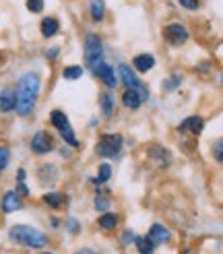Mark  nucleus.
<instances>
[{
	"label": "nucleus",
	"instance_id": "nucleus-1",
	"mask_svg": "<svg viewBox=\"0 0 223 254\" xmlns=\"http://www.w3.org/2000/svg\"><path fill=\"white\" fill-rule=\"evenodd\" d=\"M15 93H17V108H15L17 116L29 118L35 112L37 101H40V95H42V74L37 70L23 72L17 81Z\"/></svg>",
	"mask_w": 223,
	"mask_h": 254
},
{
	"label": "nucleus",
	"instance_id": "nucleus-2",
	"mask_svg": "<svg viewBox=\"0 0 223 254\" xmlns=\"http://www.w3.org/2000/svg\"><path fill=\"white\" fill-rule=\"evenodd\" d=\"M6 238L10 244H15L19 248H27V250H46L50 246V236L42 230H37L33 225L27 223H15L8 227Z\"/></svg>",
	"mask_w": 223,
	"mask_h": 254
},
{
	"label": "nucleus",
	"instance_id": "nucleus-3",
	"mask_svg": "<svg viewBox=\"0 0 223 254\" xmlns=\"http://www.w3.org/2000/svg\"><path fill=\"white\" fill-rule=\"evenodd\" d=\"M50 124H52L54 128L58 130V134H60V138H62V143H64V145L74 147V149L81 145L79 138H77V132H74V128L68 122V116L62 110H52V112H50Z\"/></svg>",
	"mask_w": 223,
	"mask_h": 254
},
{
	"label": "nucleus",
	"instance_id": "nucleus-4",
	"mask_svg": "<svg viewBox=\"0 0 223 254\" xmlns=\"http://www.w3.org/2000/svg\"><path fill=\"white\" fill-rule=\"evenodd\" d=\"M83 58L89 70H93L97 64L104 62V42L97 33H87L83 42Z\"/></svg>",
	"mask_w": 223,
	"mask_h": 254
},
{
	"label": "nucleus",
	"instance_id": "nucleus-5",
	"mask_svg": "<svg viewBox=\"0 0 223 254\" xmlns=\"http://www.w3.org/2000/svg\"><path fill=\"white\" fill-rule=\"evenodd\" d=\"M118 74H120V79H122L124 87H126V89H132V91H136V93L141 95L143 101L149 99V89H147V85L139 79V74H136V70H134L132 66H128L126 62H122V64L118 66Z\"/></svg>",
	"mask_w": 223,
	"mask_h": 254
},
{
	"label": "nucleus",
	"instance_id": "nucleus-6",
	"mask_svg": "<svg viewBox=\"0 0 223 254\" xmlns=\"http://www.w3.org/2000/svg\"><path fill=\"white\" fill-rule=\"evenodd\" d=\"M122 136L116 134V132H108V134H102L99 141L95 145V153L99 157H118L120 151H122Z\"/></svg>",
	"mask_w": 223,
	"mask_h": 254
},
{
	"label": "nucleus",
	"instance_id": "nucleus-7",
	"mask_svg": "<svg viewBox=\"0 0 223 254\" xmlns=\"http://www.w3.org/2000/svg\"><path fill=\"white\" fill-rule=\"evenodd\" d=\"M29 149H31L33 155H48L56 149V138L50 130L42 128V130L33 132L31 141H29Z\"/></svg>",
	"mask_w": 223,
	"mask_h": 254
},
{
	"label": "nucleus",
	"instance_id": "nucleus-8",
	"mask_svg": "<svg viewBox=\"0 0 223 254\" xmlns=\"http://www.w3.org/2000/svg\"><path fill=\"white\" fill-rule=\"evenodd\" d=\"M164 40L169 46H182L188 42V29L182 23H169L164 27Z\"/></svg>",
	"mask_w": 223,
	"mask_h": 254
},
{
	"label": "nucleus",
	"instance_id": "nucleus-9",
	"mask_svg": "<svg viewBox=\"0 0 223 254\" xmlns=\"http://www.w3.org/2000/svg\"><path fill=\"white\" fill-rule=\"evenodd\" d=\"M95 77L104 83V87L108 89V91H112V89H116V85H118V79H116V70L112 68L108 62H102V64H97L93 70H91Z\"/></svg>",
	"mask_w": 223,
	"mask_h": 254
},
{
	"label": "nucleus",
	"instance_id": "nucleus-10",
	"mask_svg": "<svg viewBox=\"0 0 223 254\" xmlns=\"http://www.w3.org/2000/svg\"><path fill=\"white\" fill-rule=\"evenodd\" d=\"M23 209V198L15 192V190H6L0 198V211L4 215H10V213H17Z\"/></svg>",
	"mask_w": 223,
	"mask_h": 254
},
{
	"label": "nucleus",
	"instance_id": "nucleus-11",
	"mask_svg": "<svg viewBox=\"0 0 223 254\" xmlns=\"http://www.w3.org/2000/svg\"><path fill=\"white\" fill-rule=\"evenodd\" d=\"M42 202L48 209L60 211V209H64L68 205V196L64 192H60V190H48V192L42 194Z\"/></svg>",
	"mask_w": 223,
	"mask_h": 254
},
{
	"label": "nucleus",
	"instance_id": "nucleus-12",
	"mask_svg": "<svg viewBox=\"0 0 223 254\" xmlns=\"http://www.w3.org/2000/svg\"><path fill=\"white\" fill-rule=\"evenodd\" d=\"M17 108V93L15 87H2L0 89V114H10Z\"/></svg>",
	"mask_w": 223,
	"mask_h": 254
},
{
	"label": "nucleus",
	"instance_id": "nucleus-13",
	"mask_svg": "<svg viewBox=\"0 0 223 254\" xmlns=\"http://www.w3.org/2000/svg\"><path fill=\"white\" fill-rule=\"evenodd\" d=\"M99 110H102V116L106 120H110L112 116H114L116 99H114V95H112V91H102L99 93Z\"/></svg>",
	"mask_w": 223,
	"mask_h": 254
},
{
	"label": "nucleus",
	"instance_id": "nucleus-14",
	"mask_svg": "<svg viewBox=\"0 0 223 254\" xmlns=\"http://www.w3.org/2000/svg\"><path fill=\"white\" fill-rule=\"evenodd\" d=\"M147 236L153 240V244H155V246H157V244H167L169 240H171V232L167 230L164 223H153Z\"/></svg>",
	"mask_w": 223,
	"mask_h": 254
},
{
	"label": "nucleus",
	"instance_id": "nucleus-15",
	"mask_svg": "<svg viewBox=\"0 0 223 254\" xmlns=\"http://www.w3.org/2000/svg\"><path fill=\"white\" fill-rule=\"evenodd\" d=\"M60 31V21L56 17H44L42 23H40V33L42 37H46V40H52V37H56Z\"/></svg>",
	"mask_w": 223,
	"mask_h": 254
},
{
	"label": "nucleus",
	"instance_id": "nucleus-16",
	"mask_svg": "<svg viewBox=\"0 0 223 254\" xmlns=\"http://www.w3.org/2000/svg\"><path fill=\"white\" fill-rule=\"evenodd\" d=\"M203 128H205V120L201 118V116H188L182 124H180V132H190V134H201L203 132Z\"/></svg>",
	"mask_w": 223,
	"mask_h": 254
},
{
	"label": "nucleus",
	"instance_id": "nucleus-17",
	"mask_svg": "<svg viewBox=\"0 0 223 254\" xmlns=\"http://www.w3.org/2000/svg\"><path fill=\"white\" fill-rule=\"evenodd\" d=\"M37 178H40V182L44 186H52L58 178V168L54 163H44V166H40V170H37Z\"/></svg>",
	"mask_w": 223,
	"mask_h": 254
},
{
	"label": "nucleus",
	"instance_id": "nucleus-18",
	"mask_svg": "<svg viewBox=\"0 0 223 254\" xmlns=\"http://www.w3.org/2000/svg\"><path fill=\"white\" fill-rule=\"evenodd\" d=\"M120 223V215H116V213H112V211H108V213H102L97 217V225H99V230H104V232H112V230H116V225Z\"/></svg>",
	"mask_w": 223,
	"mask_h": 254
},
{
	"label": "nucleus",
	"instance_id": "nucleus-19",
	"mask_svg": "<svg viewBox=\"0 0 223 254\" xmlns=\"http://www.w3.org/2000/svg\"><path fill=\"white\" fill-rule=\"evenodd\" d=\"M149 155H151V159L157 163L159 168H167V166H169V161H171L169 151L164 149V147H159V145H153L151 151H149Z\"/></svg>",
	"mask_w": 223,
	"mask_h": 254
},
{
	"label": "nucleus",
	"instance_id": "nucleus-20",
	"mask_svg": "<svg viewBox=\"0 0 223 254\" xmlns=\"http://www.w3.org/2000/svg\"><path fill=\"white\" fill-rule=\"evenodd\" d=\"M132 66L136 72H149L153 66H155V58L151 54H141L132 60Z\"/></svg>",
	"mask_w": 223,
	"mask_h": 254
},
{
	"label": "nucleus",
	"instance_id": "nucleus-21",
	"mask_svg": "<svg viewBox=\"0 0 223 254\" xmlns=\"http://www.w3.org/2000/svg\"><path fill=\"white\" fill-rule=\"evenodd\" d=\"M141 104H143L141 95L136 93V91H132V89H126V91L122 93V106H124V108H128V110H139Z\"/></svg>",
	"mask_w": 223,
	"mask_h": 254
},
{
	"label": "nucleus",
	"instance_id": "nucleus-22",
	"mask_svg": "<svg viewBox=\"0 0 223 254\" xmlns=\"http://www.w3.org/2000/svg\"><path fill=\"white\" fill-rule=\"evenodd\" d=\"M89 15L95 23H102L106 17V0H89Z\"/></svg>",
	"mask_w": 223,
	"mask_h": 254
},
{
	"label": "nucleus",
	"instance_id": "nucleus-23",
	"mask_svg": "<svg viewBox=\"0 0 223 254\" xmlns=\"http://www.w3.org/2000/svg\"><path fill=\"white\" fill-rule=\"evenodd\" d=\"M134 246H136V250H139V254H153L155 252V244L149 236H136Z\"/></svg>",
	"mask_w": 223,
	"mask_h": 254
},
{
	"label": "nucleus",
	"instance_id": "nucleus-24",
	"mask_svg": "<svg viewBox=\"0 0 223 254\" xmlns=\"http://www.w3.org/2000/svg\"><path fill=\"white\" fill-rule=\"evenodd\" d=\"M83 72H85L83 66L70 64V66H64V70H62V79H66V81H77V79L83 77Z\"/></svg>",
	"mask_w": 223,
	"mask_h": 254
},
{
	"label": "nucleus",
	"instance_id": "nucleus-25",
	"mask_svg": "<svg viewBox=\"0 0 223 254\" xmlns=\"http://www.w3.org/2000/svg\"><path fill=\"white\" fill-rule=\"evenodd\" d=\"M93 207L99 213H108L110 211V196H104V190L102 188H97V196L93 200Z\"/></svg>",
	"mask_w": 223,
	"mask_h": 254
},
{
	"label": "nucleus",
	"instance_id": "nucleus-26",
	"mask_svg": "<svg viewBox=\"0 0 223 254\" xmlns=\"http://www.w3.org/2000/svg\"><path fill=\"white\" fill-rule=\"evenodd\" d=\"M99 174H97V178H95V180H91L93 184H106L108 180H110V178H112V166H110V163H102V166H99V170H97Z\"/></svg>",
	"mask_w": 223,
	"mask_h": 254
},
{
	"label": "nucleus",
	"instance_id": "nucleus-27",
	"mask_svg": "<svg viewBox=\"0 0 223 254\" xmlns=\"http://www.w3.org/2000/svg\"><path fill=\"white\" fill-rule=\"evenodd\" d=\"M10 147L4 145V143H0V174H4L6 168H8V163H10Z\"/></svg>",
	"mask_w": 223,
	"mask_h": 254
},
{
	"label": "nucleus",
	"instance_id": "nucleus-28",
	"mask_svg": "<svg viewBox=\"0 0 223 254\" xmlns=\"http://www.w3.org/2000/svg\"><path fill=\"white\" fill-rule=\"evenodd\" d=\"M25 6H27V10L33 12V15H40L46 6V0H25Z\"/></svg>",
	"mask_w": 223,
	"mask_h": 254
},
{
	"label": "nucleus",
	"instance_id": "nucleus-29",
	"mask_svg": "<svg viewBox=\"0 0 223 254\" xmlns=\"http://www.w3.org/2000/svg\"><path fill=\"white\" fill-rule=\"evenodd\" d=\"M64 225H66V232H68L70 236L81 234V223H79V219H77V217H68V219L64 221Z\"/></svg>",
	"mask_w": 223,
	"mask_h": 254
},
{
	"label": "nucleus",
	"instance_id": "nucleus-30",
	"mask_svg": "<svg viewBox=\"0 0 223 254\" xmlns=\"http://www.w3.org/2000/svg\"><path fill=\"white\" fill-rule=\"evenodd\" d=\"M15 192H17L21 198H29L31 190H29V186L25 184V182H17V186H15Z\"/></svg>",
	"mask_w": 223,
	"mask_h": 254
},
{
	"label": "nucleus",
	"instance_id": "nucleus-31",
	"mask_svg": "<svg viewBox=\"0 0 223 254\" xmlns=\"http://www.w3.org/2000/svg\"><path fill=\"white\" fill-rule=\"evenodd\" d=\"M213 157H215L219 163H223V138H219V141L213 145Z\"/></svg>",
	"mask_w": 223,
	"mask_h": 254
},
{
	"label": "nucleus",
	"instance_id": "nucleus-32",
	"mask_svg": "<svg viewBox=\"0 0 223 254\" xmlns=\"http://www.w3.org/2000/svg\"><path fill=\"white\" fill-rule=\"evenodd\" d=\"M58 56H60V48H58V46H54V48H48V50H46V58H48L50 62L58 60Z\"/></svg>",
	"mask_w": 223,
	"mask_h": 254
},
{
	"label": "nucleus",
	"instance_id": "nucleus-33",
	"mask_svg": "<svg viewBox=\"0 0 223 254\" xmlns=\"http://www.w3.org/2000/svg\"><path fill=\"white\" fill-rule=\"evenodd\" d=\"M178 2H180L184 8H188V10H196L198 6H201V2H198V0H178Z\"/></svg>",
	"mask_w": 223,
	"mask_h": 254
},
{
	"label": "nucleus",
	"instance_id": "nucleus-34",
	"mask_svg": "<svg viewBox=\"0 0 223 254\" xmlns=\"http://www.w3.org/2000/svg\"><path fill=\"white\" fill-rule=\"evenodd\" d=\"M134 240H136V236L130 232V230H126V232H122V244H134Z\"/></svg>",
	"mask_w": 223,
	"mask_h": 254
},
{
	"label": "nucleus",
	"instance_id": "nucleus-35",
	"mask_svg": "<svg viewBox=\"0 0 223 254\" xmlns=\"http://www.w3.org/2000/svg\"><path fill=\"white\" fill-rule=\"evenodd\" d=\"M50 227H52V230H60L62 227V219L60 217H56V215H50Z\"/></svg>",
	"mask_w": 223,
	"mask_h": 254
},
{
	"label": "nucleus",
	"instance_id": "nucleus-36",
	"mask_svg": "<svg viewBox=\"0 0 223 254\" xmlns=\"http://www.w3.org/2000/svg\"><path fill=\"white\" fill-rule=\"evenodd\" d=\"M180 85V77H176V74H173V77L166 83V89H167V91H173V89H176Z\"/></svg>",
	"mask_w": 223,
	"mask_h": 254
},
{
	"label": "nucleus",
	"instance_id": "nucleus-37",
	"mask_svg": "<svg viewBox=\"0 0 223 254\" xmlns=\"http://www.w3.org/2000/svg\"><path fill=\"white\" fill-rule=\"evenodd\" d=\"M72 254H97L93 248H87V246H81V248H77V250H74Z\"/></svg>",
	"mask_w": 223,
	"mask_h": 254
},
{
	"label": "nucleus",
	"instance_id": "nucleus-38",
	"mask_svg": "<svg viewBox=\"0 0 223 254\" xmlns=\"http://www.w3.org/2000/svg\"><path fill=\"white\" fill-rule=\"evenodd\" d=\"M15 178H17V182H25V178H27V172H25L23 168H19V170H17V176H15Z\"/></svg>",
	"mask_w": 223,
	"mask_h": 254
},
{
	"label": "nucleus",
	"instance_id": "nucleus-39",
	"mask_svg": "<svg viewBox=\"0 0 223 254\" xmlns=\"http://www.w3.org/2000/svg\"><path fill=\"white\" fill-rule=\"evenodd\" d=\"M40 254H58V252H54V250H48V248H46V250H42Z\"/></svg>",
	"mask_w": 223,
	"mask_h": 254
},
{
	"label": "nucleus",
	"instance_id": "nucleus-40",
	"mask_svg": "<svg viewBox=\"0 0 223 254\" xmlns=\"http://www.w3.org/2000/svg\"><path fill=\"white\" fill-rule=\"evenodd\" d=\"M221 81H223V77H221Z\"/></svg>",
	"mask_w": 223,
	"mask_h": 254
}]
</instances>
